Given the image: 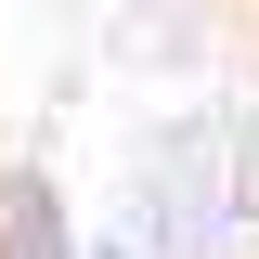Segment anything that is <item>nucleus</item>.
Returning a JSON list of instances; mask_svg holds the SVG:
<instances>
[{"label":"nucleus","mask_w":259,"mask_h":259,"mask_svg":"<svg viewBox=\"0 0 259 259\" xmlns=\"http://www.w3.org/2000/svg\"><path fill=\"white\" fill-rule=\"evenodd\" d=\"M0 259H91L52 168H0Z\"/></svg>","instance_id":"f257e3e1"},{"label":"nucleus","mask_w":259,"mask_h":259,"mask_svg":"<svg viewBox=\"0 0 259 259\" xmlns=\"http://www.w3.org/2000/svg\"><path fill=\"white\" fill-rule=\"evenodd\" d=\"M91 259H143V246H91Z\"/></svg>","instance_id":"f03ea898"}]
</instances>
